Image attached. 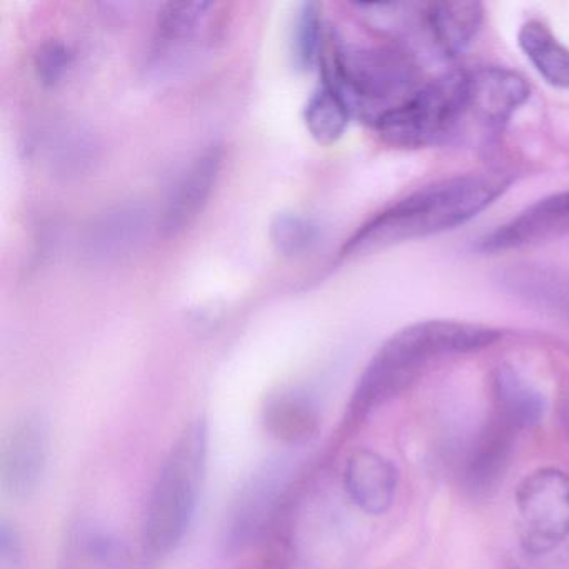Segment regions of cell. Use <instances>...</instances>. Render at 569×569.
Masks as SVG:
<instances>
[{
	"instance_id": "6da1fadb",
	"label": "cell",
	"mask_w": 569,
	"mask_h": 569,
	"mask_svg": "<svg viewBox=\"0 0 569 569\" xmlns=\"http://www.w3.org/2000/svg\"><path fill=\"white\" fill-rule=\"evenodd\" d=\"M511 182L501 172H471L425 186L372 216L345 242L339 258H365L452 231L488 209L508 191Z\"/></svg>"
},
{
	"instance_id": "7a4b0ae2",
	"label": "cell",
	"mask_w": 569,
	"mask_h": 569,
	"mask_svg": "<svg viewBox=\"0 0 569 569\" xmlns=\"http://www.w3.org/2000/svg\"><path fill=\"white\" fill-rule=\"evenodd\" d=\"M498 329L461 321H422L392 335L359 378L348 418L359 422L415 385L432 365L496 345Z\"/></svg>"
},
{
	"instance_id": "3957f363",
	"label": "cell",
	"mask_w": 569,
	"mask_h": 569,
	"mask_svg": "<svg viewBox=\"0 0 569 569\" xmlns=\"http://www.w3.org/2000/svg\"><path fill=\"white\" fill-rule=\"evenodd\" d=\"M319 68L321 81L338 89L352 116L371 126L421 88L415 56L396 42L352 46L328 31Z\"/></svg>"
},
{
	"instance_id": "277c9868",
	"label": "cell",
	"mask_w": 569,
	"mask_h": 569,
	"mask_svg": "<svg viewBox=\"0 0 569 569\" xmlns=\"http://www.w3.org/2000/svg\"><path fill=\"white\" fill-rule=\"evenodd\" d=\"M208 426L202 419L186 426L166 456L149 496L144 545L156 558L169 555L184 539L204 482Z\"/></svg>"
},
{
	"instance_id": "5b68a950",
	"label": "cell",
	"mask_w": 569,
	"mask_h": 569,
	"mask_svg": "<svg viewBox=\"0 0 569 569\" xmlns=\"http://www.w3.org/2000/svg\"><path fill=\"white\" fill-rule=\"evenodd\" d=\"M469 71H451L389 109L372 128L396 149H426L448 142L468 124Z\"/></svg>"
},
{
	"instance_id": "8992f818",
	"label": "cell",
	"mask_w": 569,
	"mask_h": 569,
	"mask_svg": "<svg viewBox=\"0 0 569 569\" xmlns=\"http://www.w3.org/2000/svg\"><path fill=\"white\" fill-rule=\"evenodd\" d=\"M518 535L529 555H548L569 539V475L539 468L516 491Z\"/></svg>"
},
{
	"instance_id": "52a82bcc",
	"label": "cell",
	"mask_w": 569,
	"mask_h": 569,
	"mask_svg": "<svg viewBox=\"0 0 569 569\" xmlns=\"http://www.w3.org/2000/svg\"><path fill=\"white\" fill-rule=\"evenodd\" d=\"M222 162V146L212 142L182 169L159 216L158 229L164 238H178L198 221L218 186Z\"/></svg>"
},
{
	"instance_id": "ba28073f",
	"label": "cell",
	"mask_w": 569,
	"mask_h": 569,
	"mask_svg": "<svg viewBox=\"0 0 569 569\" xmlns=\"http://www.w3.org/2000/svg\"><path fill=\"white\" fill-rule=\"evenodd\" d=\"M49 456V421L32 412L19 419L2 442L0 482L11 498H31L41 485Z\"/></svg>"
},
{
	"instance_id": "9c48e42d",
	"label": "cell",
	"mask_w": 569,
	"mask_h": 569,
	"mask_svg": "<svg viewBox=\"0 0 569 569\" xmlns=\"http://www.w3.org/2000/svg\"><path fill=\"white\" fill-rule=\"evenodd\" d=\"M529 96L531 88L518 72L495 66L469 71L468 121L478 122L489 134H499Z\"/></svg>"
},
{
	"instance_id": "30bf717a",
	"label": "cell",
	"mask_w": 569,
	"mask_h": 569,
	"mask_svg": "<svg viewBox=\"0 0 569 569\" xmlns=\"http://www.w3.org/2000/svg\"><path fill=\"white\" fill-rule=\"evenodd\" d=\"M569 234V191L539 199L506 224L482 238L485 252H506Z\"/></svg>"
},
{
	"instance_id": "8fae6325",
	"label": "cell",
	"mask_w": 569,
	"mask_h": 569,
	"mask_svg": "<svg viewBox=\"0 0 569 569\" xmlns=\"http://www.w3.org/2000/svg\"><path fill=\"white\" fill-rule=\"evenodd\" d=\"M288 486V469L282 465H271L262 469L248 482L229 522V542L244 546L258 538L281 505L282 495Z\"/></svg>"
},
{
	"instance_id": "7c38bea8",
	"label": "cell",
	"mask_w": 569,
	"mask_h": 569,
	"mask_svg": "<svg viewBox=\"0 0 569 569\" xmlns=\"http://www.w3.org/2000/svg\"><path fill=\"white\" fill-rule=\"evenodd\" d=\"M152 229V214L139 202H126L96 219L86 238L89 256L114 261L139 248Z\"/></svg>"
},
{
	"instance_id": "4fadbf2b",
	"label": "cell",
	"mask_w": 569,
	"mask_h": 569,
	"mask_svg": "<svg viewBox=\"0 0 569 569\" xmlns=\"http://www.w3.org/2000/svg\"><path fill=\"white\" fill-rule=\"evenodd\" d=\"M58 569H131L126 542L104 525L91 519L71 526L61 551Z\"/></svg>"
},
{
	"instance_id": "5bb4252c",
	"label": "cell",
	"mask_w": 569,
	"mask_h": 569,
	"mask_svg": "<svg viewBox=\"0 0 569 569\" xmlns=\"http://www.w3.org/2000/svg\"><path fill=\"white\" fill-rule=\"evenodd\" d=\"M398 482L396 466L372 449H358L346 462V492L368 515H385L391 508Z\"/></svg>"
},
{
	"instance_id": "9a60e30c",
	"label": "cell",
	"mask_w": 569,
	"mask_h": 569,
	"mask_svg": "<svg viewBox=\"0 0 569 569\" xmlns=\"http://www.w3.org/2000/svg\"><path fill=\"white\" fill-rule=\"evenodd\" d=\"M485 22V6L476 0H442L422 6V26L446 58H458L475 41Z\"/></svg>"
},
{
	"instance_id": "2e32d148",
	"label": "cell",
	"mask_w": 569,
	"mask_h": 569,
	"mask_svg": "<svg viewBox=\"0 0 569 569\" xmlns=\"http://www.w3.org/2000/svg\"><path fill=\"white\" fill-rule=\"evenodd\" d=\"M214 4L208 2H171L164 4L156 19L152 59L158 64H171L191 51L196 39L204 31Z\"/></svg>"
},
{
	"instance_id": "e0dca14e",
	"label": "cell",
	"mask_w": 569,
	"mask_h": 569,
	"mask_svg": "<svg viewBox=\"0 0 569 569\" xmlns=\"http://www.w3.org/2000/svg\"><path fill=\"white\" fill-rule=\"evenodd\" d=\"M516 432L518 429L495 415L469 458L466 472L469 488L475 491H488L498 485L508 468Z\"/></svg>"
},
{
	"instance_id": "ac0fdd59",
	"label": "cell",
	"mask_w": 569,
	"mask_h": 569,
	"mask_svg": "<svg viewBox=\"0 0 569 569\" xmlns=\"http://www.w3.org/2000/svg\"><path fill=\"white\" fill-rule=\"evenodd\" d=\"M495 415L512 428H532L545 412L541 395L512 366H499L492 376Z\"/></svg>"
},
{
	"instance_id": "d6986e66",
	"label": "cell",
	"mask_w": 569,
	"mask_h": 569,
	"mask_svg": "<svg viewBox=\"0 0 569 569\" xmlns=\"http://www.w3.org/2000/svg\"><path fill=\"white\" fill-rule=\"evenodd\" d=\"M518 44L539 76L556 89H569V49L538 19L519 28Z\"/></svg>"
},
{
	"instance_id": "ffe728a7",
	"label": "cell",
	"mask_w": 569,
	"mask_h": 569,
	"mask_svg": "<svg viewBox=\"0 0 569 569\" xmlns=\"http://www.w3.org/2000/svg\"><path fill=\"white\" fill-rule=\"evenodd\" d=\"M352 118L355 116L346 99L326 81H321L305 106L306 129L321 146L341 141Z\"/></svg>"
},
{
	"instance_id": "44dd1931",
	"label": "cell",
	"mask_w": 569,
	"mask_h": 569,
	"mask_svg": "<svg viewBox=\"0 0 569 569\" xmlns=\"http://www.w3.org/2000/svg\"><path fill=\"white\" fill-rule=\"evenodd\" d=\"M266 428L279 441H306L318 428V412L306 396L282 395L269 402Z\"/></svg>"
},
{
	"instance_id": "7402d4cb",
	"label": "cell",
	"mask_w": 569,
	"mask_h": 569,
	"mask_svg": "<svg viewBox=\"0 0 569 569\" xmlns=\"http://www.w3.org/2000/svg\"><path fill=\"white\" fill-rule=\"evenodd\" d=\"M328 31L322 19V9L318 2H305L296 12L292 26L291 52L295 64L302 71L321 64Z\"/></svg>"
},
{
	"instance_id": "603a6c76",
	"label": "cell",
	"mask_w": 569,
	"mask_h": 569,
	"mask_svg": "<svg viewBox=\"0 0 569 569\" xmlns=\"http://www.w3.org/2000/svg\"><path fill=\"white\" fill-rule=\"evenodd\" d=\"M269 238L279 254L286 258L305 254L318 239V228L311 219L296 212H279L269 226Z\"/></svg>"
},
{
	"instance_id": "cb8c5ba5",
	"label": "cell",
	"mask_w": 569,
	"mask_h": 569,
	"mask_svg": "<svg viewBox=\"0 0 569 569\" xmlns=\"http://www.w3.org/2000/svg\"><path fill=\"white\" fill-rule=\"evenodd\" d=\"M71 49L61 41H48L39 48L36 54V72L44 86H58L68 76L72 66Z\"/></svg>"
},
{
	"instance_id": "d4e9b609",
	"label": "cell",
	"mask_w": 569,
	"mask_h": 569,
	"mask_svg": "<svg viewBox=\"0 0 569 569\" xmlns=\"http://www.w3.org/2000/svg\"><path fill=\"white\" fill-rule=\"evenodd\" d=\"M24 541L11 522H0V569L26 568Z\"/></svg>"
}]
</instances>
